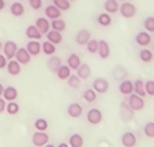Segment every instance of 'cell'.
Instances as JSON below:
<instances>
[{"instance_id":"1","label":"cell","mask_w":154,"mask_h":147,"mask_svg":"<svg viewBox=\"0 0 154 147\" xmlns=\"http://www.w3.org/2000/svg\"><path fill=\"white\" fill-rule=\"evenodd\" d=\"M128 104L130 106V108L135 111H140L145 108V100H143V97L140 96L136 95V94H131L129 95V98H128Z\"/></svg>"},{"instance_id":"2","label":"cell","mask_w":154,"mask_h":147,"mask_svg":"<svg viewBox=\"0 0 154 147\" xmlns=\"http://www.w3.org/2000/svg\"><path fill=\"white\" fill-rule=\"evenodd\" d=\"M49 134L45 131H36L32 136V144L36 147H44L49 143Z\"/></svg>"},{"instance_id":"3","label":"cell","mask_w":154,"mask_h":147,"mask_svg":"<svg viewBox=\"0 0 154 147\" xmlns=\"http://www.w3.org/2000/svg\"><path fill=\"white\" fill-rule=\"evenodd\" d=\"M119 12H120L121 16L125 18H132L136 15L137 13V9L136 7L130 1H125L119 8Z\"/></svg>"},{"instance_id":"4","label":"cell","mask_w":154,"mask_h":147,"mask_svg":"<svg viewBox=\"0 0 154 147\" xmlns=\"http://www.w3.org/2000/svg\"><path fill=\"white\" fill-rule=\"evenodd\" d=\"M93 88L96 93L104 94L109 88V83L104 78H96L93 82Z\"/></svg>"},{"instance_id":"5","label":"cell","mask_w":154,"mask_h":147,"mask_svg":"<svg viewBox=\"0 0 154 147\" xmlns=\"http://www.w3.org/2000/svg\"><path fill=\"white\" fill-rule=\"evenodd\" d=\"M86 118L87 122L91 125H99L103 120V115H102V112L100 111L99 109L93 108L87 112Z\"/></svg>"},{"instance_id":"6","label":"cell","mask_w":154,"mask_h":147,"mask_svg":"<svg viewBox=\"0 0 154 147\" xmlns=\"http://www.w3.org/2000/svg\"><path fill=\"white\" fill-rule=\"evenodd\" d=\"M3 53L7 57L8 60H13V58H15V54L18 50L17 44L13 41H8L5 42V44L3 45Z\"/></svg>"},{"instance_id":"7","label":"cell","mask_w":154,"mask_h":147,"mask_svg":"<svg viewBox=\"0 0 154 147\" xmlns=\"http://www.w3.org/2000/svg\"><path fill=\"white\" fill-rule=\"evenodd\" d=\"M31 57L32 56L28 52V50L23 47L18 48V50H17V52L15 54V60L21 65H27L31 61Z\"/></svg>"},{"instance_id":"8","label":"cell","mask_w":154,"mask_h":147,"mask_svg":"<svg viewBox=\"0 0 154 147\" xmlns=\"http://www.w3.org/2000/svg\"><path fill=\"white\" fill-rule=\"evenodd\" d=\"M135 42H136V44H137L138 46H140V47H147V46L150 45V43L152 42V37L149 34V32L140 31L136 34Z\"/></svg>"},{"instance_id":"9","label":"cell","mask_w":154,"mask_h":147,"mask_svg":"<svg viewBox=\"0 0 154 147\" xmlns=\"http://www.w3.org/2000/svg\"><path fill=\"white\" fill-rule=\"evenodd\" d=\"M91 40V34L87 29H81L78 31L77 35H75V43L80 46L87 45L89 41Z\"/></svg>"},{"instance_id":"10","label":"cell","mask_w":154,"mask_h":147,"mask_svg":"<svg viewBox=\"0 0 154 147\" xmlns=\"http://www.w3.org/2000/svg\"><path fill=\"white\" fill-rule=\"evenodd\" d=\"M120 116L123 122H130L134 117V111L130 108L128 102H121L120 104Z\"/></svg>"},{"instance_id":"11","label":"cell","mask_w":154,"mask_h":147,"mask_svg":"<svg viewBox=\"0 0 154 147\" xmlns=\"http://www.w3.org/2000/svg\"><path fill=\"white\" fill-rule=\"evenodd\" d=\"M121 143L125 147H135L137 144V138L133 132H125L121 136Z\"/></svg>"},{"instance_id":"12","label":"cell","mask_w":154,"mask_h":147,"mask_svg":"<svg viewBox=\"0 0 154 147\" xmlns=\"http://www.w3.org/2000/svg\"><path fill=\"white\" fill-rule=\"evenodd\" d=\"M67 113L69 116H71L72 118H78L82 115L83 113V108L80 104L78 102H72L68 106L67 108Z\"/></svg>"},{"instance_id":"13","label":"cell","mask_w":154,"mask_h":147,"mask_svg":"<svg viewBox=\"0 0 154 147\" xmlns=\"http://www.w3.org/2000/svg\"><path fill=\"white\" fill-rule=\"evenodd\" d=\"M118 88H119V92L125 96H129L134 93V84L131 80H122Z\"/></svg>"},{"instance_id":"14","label":"cell","mask_w":154,"mask_h":147,"mask_svg":"<svg viewBox=\"0 0 154 147\" xmlns=\"http://www.w3.org/2000/svg\"><path fill=\"white\" fill-rule=\"evenodd\" d=\"M35 26H36V28L38 29V31L41 32L42 34H47L48 32L50 31V27H51V25H50L49 21H48V18L46 17H38L36 19V21H35Z\"/></svg>"},{"instance_id":"15","label":"cell","mask_w":154,"mask_h":147,"mask_svg":"<svg viewBox=\"0 0 154 147\" xmlns=\"http://www.w3.org/2000/svg\"><path fill=\"white\" fill-rule=\"evenodd\" d=\"M98 54L101 59H107L111 54V48L107 42L104 40H100L99 41V48H98Z\"/></svg>"},{"instance_id":"16","label":"cell","mask_w":154,"mask_h":147,"mask_svg":"<svg viewBox=\"0 0 154 147\" xmlns=\"http://www.w3.org/2000/svg\"><path fill=\"white\" fill-rule=\"evenodd\" d=\"M7 70L11 76H18L21 72V64H19L16 60H10L8 62Z\"/></svg>"},{"instance_id":"17","label":"cell","mask_w":154,"mask_h":147,"mask_svg":"<svg viewBox=\"0 0 154 147\" xmlns=\"http://www.w3.org/2000/svg\"><path fill=\"white\" fill-rule=\"evenodd\" d=\"M26 49L28 50L30 54H31L32 57H36L41 53V50H42V45L38 41H30L29 43L27 44V47Z\"/></svg>"},{"instance_id":"18","label":"cell","mask_w":154,"mask_h":147,"mask_svg":"<svg viewBox=\"0 0 154 147\" xmlns=\"http://www.w3.org/2000/svg\"><path fill=\"white\" fill-rule=\"evenodd\" d=\"M2 96L5 101H14L18 96V91L16 90L14 86H7L3 91Z\"/></svg>"},{"instance_id":"19","label":"cell","mask_w":154,"mask_h":147,"mask_svg":"<svg viewBox=\"0 0 154 147\" xmlns=\"http://www.w3.org/2000/svg\"><path fill=\"white\" fill-rule=\"evenodd\" d=\"M77 75L81 80H86L91 75V66L86 63H83L80 65V67L77 69Z\"/></svg>"},{"instance_id":"20","label":"cell","mask_w":154,"mask_h":147,"mask_svg":"<svg viewBox=\"0 0 154 147\" xmlns=\"http://www.w3.org/2000/svg\"><path fill=\"white\" fill-rule=\"evenodd\" d=\"M46 37H47L48 42L54 44V45H59L63 41V35H62L61 32L55 31V30H51L46 34Z\"/></svg>"},{"instance_id":"21","label":"cell","mask_w":154,"mask_h":147,"mask_svg":"<svg viewBox=\"0 0 154 147\" xmlns=\"http://www.w3.org/2000/svg\"><path fill=\"white\" fill-rule=\"evenodd\" d=\"M45 14L47 16V18L49 19H57V18L61 17L62 15V11L59 10L54 5H48L47 8L45 9Z\"/></svg>"},{"instance_id":"22","label":"cell","mask_w":154,"mask_h":147,"mask_svg":"<svg viewBox=\"0 0 154 147\" xmlns=\"http://www.w3.org/2000/svg\"><path fill=\"white\" fill-rule=\"evenodd\" d=\"M10 12L15 17H20V16H23L25 14V7H23V5L21 2L15 1L10 7Z\"/></svg>"},{"instance_id":"23","label":"cell","mask_w":154,"mask_h":147,"mask_svg":"<svg viewBox=\"0 0 154 147\" xmlns=\"http://www.w3.org/2000/svg\"><path fill=\"white\" fill-rule=\"evenodd\" d=\"M103 8H104L105 12L109 14H114L117 13L119 11V3H118L117 0H105L104 5H103Z\"/></svg>"},{"instance_id":"24","label":"cell","mask_w":154,"mask_h":147,"mask_svg":"<svg viewBox=\"0 0 154 147\" xmlns=\"http://www.w3.org/2000/svg\"><path fill=\"white\" fill-rule=\"evenodd\" d=\"M81 59L77 53H71L69 57L67 58V65L69 68L72 70H77L81 65Z\"/></svg>"},{"instance_id":"25","label":"cell","mask_w":154,"mask_h":147,"mask_svg":"<svg viewBox=\"0 0 154 147\" xmlns=\"http://www.w3.org/2000/svg\"><path fill=\"white\" fill-rule=\"evenodd\" d=\"M47 66L49 68L50 72H57L59 68L62 66V60L59 57H50L49 60L47 61Z\"/></svg>"},{"instance_id":"26","label":"cell","mask_w":154,"mask_h":147,"mask_svg":"<svg viewBox=\"0 0 154 147\" xmlns=\"http://www.w3.org/2000/svg\"><path fill=\"white\" fill-rule=\"evenodd\" d=\"M26 35H27V37L30 40H41L43 34L38 31L36 26L31 25L26 29Z\"/></svg>"},{"instance_id":"27","label":"cell","mask_w":154,"mask_h":147,"mask_svg":"<svg viewBox=\"0 0 154 147\" xmlns=\"http://www.w3.org/2000/svg\"><path fill=\"white\" fill-rule=\"evenodd\" d=\"M134 84V94L136 95L140 96V97H145L147 95L146 93V90H145V82L140 79H137L135 82H133Z\"/></svg>"},{"instance_id":"28","label":"cell","mask_w":154,"mask_h":147,"mask_svg":"<svg viewBox=\"0 0 154 147\" xmlns=\"http://www.w3.org/2000/svg\"><path fill=\"white\" fill-rule=\"evenodd\" d=\"M68 142H69V146L70 147H83V145H84L83 138H82V136L79 133L71 134Z\"/></svg>"},{"instance_id":"29","label":"cell","mask_w":154,"mask_h":147,"mask_svg":"<svg viewBox=\"0 0 154 147\" xmlns=\"http://www.w3.org/2000/svg\"><path fill=\"white\" fill-rule=\"evenodd\" d=\"M55 74L60 80H67L71 76V69L68 65H62Z\"/></svg>"},{"instance_id":"30","label":"cell","mask_w":154,"mask_h":147,"mask_svg":"<svg viewBox=\"0 0 154 147\" xmlns=\"http://www.w3.org/2000/svg\"><path fill=\"white\" fill-rule=\"evenodd\" d=\"M97 23L102 27H109L112 24V17L109 13H101L98 15Z\"/></svg>"},{"instance_id":"31","label":"cell","mask_w":154,"mask_h":147,"mask_svg":"<svg viewBox=\"0 0 154 147\" xmlns=\"http://www.w3.org/2000/svg\"><path fill=\"white\" fill-rule=\"evenodd\" d=\"M42 50L46 56H53L57 51V47H55L54 44L50 43V42L46 41L42 44Z\"/></svg>"},{"instance_id":"32","label":"cell","mask_w":154,"mask_h":147,"mask_svg":"<svg viewBox=\"0 0 154 147\" xmlns=\"http://www.w3.org/2000/svg\"><path fill=\"white\" fill-rule=\"evenodd\" d=\"M82 97H83V99L85 100V101L91 104V102H94L97 99V93L94 91V88H87V90H85L83 92Z\"/></svg>"},{"instance_id":"33","label":"cell","mask_w":154,"mask_h":147,"mask_svg":"<svg viewBox=\"0 0 154 147\" xmlns=\"http://www.w3.org/2000/svg\"><path fill=\"white\" fill-rule=\"evenodd\" d=\"M139 59L143 62V63H150V62L153 60V53H152L151 50L149 49H141L139 51Z\"/></svg>"},{"instance_id":"34","label":"cell","mask_w":154,"mask_h":147,"mask_svg":"<svg viewBox=\"0 0 154 147\" xmlns=\"http://www.w3.org/2000/svg\"><path fill=\"white\" fill-rule=\"evenodd\" d=\"M50 25H51L52 30H55V31H59V32H62L66 29V23L63 19H61V18L53 19V21L50 23Z\"/></svg>"},{"instance_id":"35","label":"cell","mask_w":154,"mask_h":147,"mask_svg":"<svg viewBox=\"0 0 154 147\" xmlns=\"http://www.w3.org/2000/svg\"><path fill=\"white\" fill-rule=\"evenodd\" d=\"M53 5L61 11H68L70 9V1L68 0H53Z\"/></svg>"},{"instance_id":"36","label":"cell","mask_w":154,"mask_h":147,"mask_svg":"<svg viewBox=\"0 0 154 147\" xmlns=\"http://www.w3.org/2000/svg\"><path fill=\"white\" fill-rule=\"evenodd\" d=\"M34 127L37 131H46L48 129V122L45 118H37L34 123Z\"/></svg>"},{"instance_id":"37","label":"cell","mask_w":154,"mask_h":147,"mask_svg":"<svg viewBox=\"0 0 154 147\" xmlns=\"http://www.w3.org/2000/svg\"><path fill=\"white\" fill-rule=\"evenodd\" d=\"M143 28L147 32H154V16H149L143 21Z\"/></svg>"},{"instance_id":"38","label":"cell","mask_w":154,"mask_h":147,"mask_svg":"<svg viewBox=\"0 0 154 147\" xmlns=\"http://www.w3.org/2000/svg\"><path fill=\"white\" fill-rule=\"evenodd\" d=\"M67 83L71 88H79V86L81 85V79L78 77V75H71L67 79Z\"/></svg>"},{"instance_id":"39","label":"cell","mask_w":154,"mask_h":147,"mask_svg":"<svg viewBox=\"0 0 154 147\" xmlns=\"http://www.w3.org/2000/svg\"><path fill=\"white\" fill-rule=\"evenodd\" d=\"M86 48H87V51H88L89 53H91V54L97 53V52H98V48H99V41L91 39V41L87 43Z\"/></svg>"},{"instance_id":"40","label":"cell","mask_w":154,"mask_h":147,"mask_svg":"<svg viewBox=\"0 0 154 147\" xmlns=\"http://www.w3.org/2000/svg\"><path fill=\"white\" fill-rule=\"evenodd\" d=\"M143 133L150 139H154V122H148L143 127Z\"/></svg>"},{"instance_id":"41","label":"cell","mask_w":154,"mask_h":147,"mask_svg":"<svg viewBox=\"0 0 154 147\" xmlns=\"http://www.w3.org/2000/svg\"><path fill=\"white\" fill-rule=\"evenodd\" d=\"M5 110H7V112L10 115H16L19 112V106L15 101H10L7 104V109Z\"/></svg>"},{"instance_id":"42","label":"cell","mask_w":154,"mask_h":147,"mask_svg":"<svg viewBox=\"0 0 154 147\" xmlns=\"http://www.w3.org/2000/svg\"><path fill=\"white\" fill-rule=\"evenodd\" d=\"M145 90L147 95L154 96V80H148L145 82Z\"/></svg>"},{"instance_id":"43","label":"cell","mask_w":154,"mask_h":147,"mask_svg":"<svg viewBox=\"0 0 154 147\" xmlns=\"http://www.w3.org/2000/svg\"><path fill=\"white\" fill-rule=\"evenodd\" d=\"M28 2L33 10H39L43 7V0H28Z\"/></svg>"},{"instance_id":"44","label":"cell","mask_w":154,"mask_h":147,"mask_svg":"<svg viewBox=\"0 0 154 147\" xmlns=\"http://www.w3.org/2000/svg\"><path fill=\"white\" fill-rule=\"evenodd\" d=\"M8 65V59L5 54L0 53V69H3Z\"/></svg>"},{"instance_id":"45","label":"cell","mask_w":154,"mask_h":147,"mask_svg":"<svg viewBox=\"0 0 154 147\" xmlns=\"http://www.w3.org/2000/svg\"><path fill=\"white\" fill-rule=\"evenodd\" d=\"M7 109V101L3 98H0V114L3 113Z\"/></svg>"},{"instance_id":"46","label":"cell","mask_w":154,"mask_h":147,"mask_svg":"<svg viewBox=\"0 0 154 147\" xmlns=\"http://www.w3.org/2000/svg\"><path fill=\"white\" fill-rule=\"evenodd\" d=\"M5 8V0H0V11H2Z\"/></svg>"},{"instance_id":"47","label":"cell","mask_w":154,"mask_h":147,"mask_svg":"<svg viewBox=\"0 0 154 147\" xmlns=\"http://www.w3.org/2000/svg\"><path fill=\"white\" fill-rule=\"evenodd\" d=\"M3 91H5V88H3L2 83H0V96L3 94Z\"/></svg>"},{"instance_id":"48","label":"cell","mask_w":154,"mask_h":147,"mask_svg":"<svg viewBox=\"0 0 154 147\" xmlns=\"http://www.w3.org/2000/svg\"><path fill=\"white\" fill-rule=\"evenodd\" d=\"M57 147H70V146H69L68 144H66V143H61Z\"/></svg>"},{"instance_id":"49","label":"cell","mask_w":154,"mask_h":147,"mask_svg":"<svg viewBox=\"0 0 154 147\" xmlns=\"http://www.w3.org/2000/svg\"><path fill=\"white\" fill-rule=\"evenodd\" d=\"M44 147H55V146H54V145L49 144V143H48V144H47V145H45V146H44Z\"/></svg>"},{"instance_id":"50","label":"cell","mask_w":154,"mask_h":147,"mask_svg":"<svg viewBox=\"0 0 154 147\" xmlns=\"http://www.w3.org/2000/svg\"><path fill=\"white\" fill-rule=\"evenodd\" d=\"M2 49V44H1V42H0V50Z\"/></svg>"},{"instance_id":"51","label":"cell","mask_w":154,"mask_h":147,"mask_svg":"<svg viewBox=\"0 0 154 147\" xmlns=\"http://www.w3.org/2000/svg\"><path fill=\"white\" fill-rule=\"evenodd\" d=\"M122 1H123V2H125V1H130V0H122Z\"/></svg>"},{"instance_id":"52","label":"cell","mask_w":154,"mask_h":147,"mask_svg":"<svg viewBox=\"0 0 154 147\" xmlns=\"http://www.w3.org/2000/svg\"><path fill=\"white\" fill-rule=\"evenodd\" d=\"M68 1H73V0H68Z\"/></svg>"},{"instance_id":"53","label":"cell","mask_w":154,"mask_h":147,"mask_svg":"<svg viewBox=\"0 0 154 147\" xmlns=\"http://www.w3.org/2000/svg\"><path fill=\"white\" fill-rule=\"evenodd\" d=\"M153 48H154V45H153Z\"/></svg>"}]
</instances>
